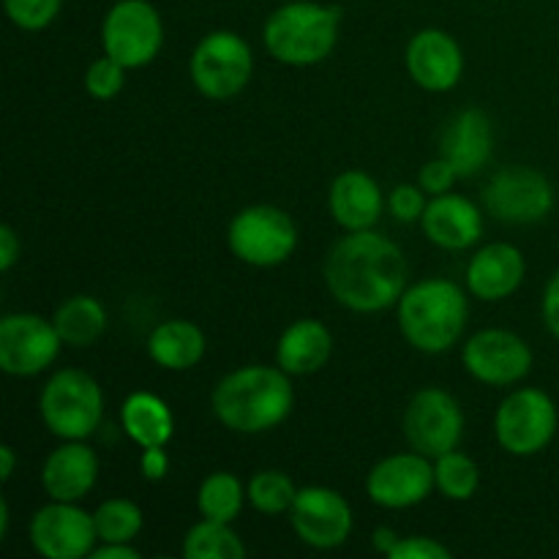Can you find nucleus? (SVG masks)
Wrapping results in <instances>:
<instances>
[{"instance_id":"nucleus-1","label":"nucleus","mask_w":559,"mask_h":559,"mask_svg":"<svg viewBox=\"0 0 559 559\" xmlns=\"http://www.w3.org/2000/svg\"><path fill=\"white\" fill-rule=\"evenodd\" d=\"M325 287L342 309L380 314L393 309L407 289V257L402 246L374 229L347 233L325 257Z\"/></svg>"},{"instance_id":"nucleus-2","label":"nucleus","mask_w":559,"mask_h":559,"mask_svg":"<svg viewBox=\"0 0 559 559\" xmlns=\"http://www.w3.org/2000/svg\"><path fill=\"white\" fill-rule=\"evenodd\" d=\"M295 407V391L282 366H240L218 380L211 409L235 435H265L282 426Z\"/></svg>"},{"instance_id":"nucleus-3","label":"nucleus","mask_w":559,"mask_h":559,"mask_svg":"<svg viewBox=\"0 0 559 559\" xmlns=\"http://www.w3.org/2000/svg\"><path fill=\"white\" fill-rule=\"evenodd\" d=\"M404 342L424 355H442L462 338L469 320L467 293L451 278H420L407 284L396 304Z\"/></svg>"},{"instance_id":"nucleus-4","label":"nucleus","mask_w":559,"mask_h":559,"mask_svg":"<svg viewBox=\"0 0 559 559\" xmlns=\"http://www.w3.org/2000/svg\"><path fill=\"white\" fill-rule=\"evenodd\" d=\"M338 27H342L338 5L289 0L267 14L262 25V41L273 60L306 69L331 58L338 41Z\"/></svg>"},{"instance_id":"nucleus-5","label":"nucleus","mask_w":559,"mask_h":559,"mask_svg":"<svg viewBox=\"0 0 559 559\" xmlns=\"http://www.w3.org/2000/svg\"><path fill=\"white\" fill-rule=\"evenodd\" d=\"M38 415L58 440H87L104 418L102 385L82 369L55 371L41 388Z\"/></svg>"},{"instance_id":"nucleus-6","label":"nucleus","mask_w":559,"mask_h":559,"mask_svg":"<svg viewBox=\"0 0 559 559\" xmlns=\"http://www.w3.org/2000/svg\"><path fill=\"white\" fill-rule=\"evenodd\" d=\"M559 429L555 399L540 388H516L495 413L497 445L516 459H530L551 445Z\"/></svg>"},{"instance_id":"nucleus-7","label":"nucleus","mask_w":559,"mask_h":559,"mask_svg":"<svg viewBox=\"0 0 559 559\" xmlns=\"http://www.w3.org/2000/svg\"><path fill=\"white\" fill-rule=\"evenodd\" d=\"M254 74V52L235 31H211L189 58L191 85L211 102L240 96Z\"/></svg>"},{"instance_id":"nucleus-8","label":"nucleus","mask_w":559,"mask_h":559,"mask_svg":"<svg viewBox=\"0 0 559 559\" xmlns=\"http://www.w3.org/2000/svg\"><path fill=\"white\" fill-rule=\"evenodd\" d=\"M227 246L235 260L251 267L284 265L298 249V227L293 216L276 205H249L233 216Z\"/></svg>"},{"instance_id":"nucleus-9","label":"nucleus","mask_w":559,"mask_h":559,"mask_svg":"<svg viewBox=\"0 0 559 559\" xmlns=\"http://www.w3.org/2000/svg\"><path fill=\"white\" fill-rule=\"evenodd\" d=\"M164 47V22L147 0H115L102 20L104 55L126 69H145Z\"/></svg>"},{"instance_id":"nucleus-10","label":"nucleus","mask_w":559,"mask_h":559,"mask_svg":"<svg viewBox=\"0 0 559 559\" xmlns=\"http://www.w3.org/2000/svg\"><path fill=\"white\" fill-rule=\"evenodd\" d=\"M404 437L413 451L437 459L456 451L464 437V409L445 388H420L404 409Z\"/></svg>"},{"instance_id":"nucleus-11","label":"nucleus","mask_w":559,"mask_h":559,"mask_svg":"<svg viewBox=\"0 0 559 559\" xmlns=\"http://www.w3.org/2000/svg\"><path fill=\"white\" fill-rule=\"evenodd\" d=\"M462 364L480 385L511 388L527 380L535 355L519 333L508 328H484L464 342Z\"/></svg>"},{"instance_id":"nucleus-12","label":"nucleus","mask_w":559,"mask_h":559,"mask_svg":"<svg viewBox=\"0 0 559 559\" xmlns=\"http://www.w3.org/2000/svg\"><path fill=\"white\" fill-rule=\"evenodd\" d=\"M555 200L551 180L522 164L495 173L484 189V207L502 224L544 222L555 211Z\"/></svg>"},{"instance_id":"nucleus-13","label":"nucleus","mask_w":559,"mask_h":559,"mask_svg":"<svg viewBox=\"0 0 559 559\" xmlns=\"http://www.w3.org/2000/svg\"><path fill=\"white\" fill-rule=\"evenodd\" d=\"M58 328L33 311H14L0 320V369L9 377H36L58 360L63 349Z\"/></svg>"},{"instance_id":"nucleus-14","label":"nucleus","mask_w":559,"mask_h":559,"mask_svg":"<svg viewBox=\"0 0 559 559\" xmlns=\"http://www.w3.org/2000/svg\"><path fill=\"white\" fill-rule=\"evenodd\" d=\"M437 489L435 459L413 451L393 453L377 462L366 475V495L385 511H407L429 500Z\"/></svg>"},{"instance_id":"nucleus-15","label":"nucleus","mask_w":559,"mask_h":559,"mask_svg":"<svg viewBox=\"0 0 559 559\" xmlns=\"http://www.w3.org/2000/svg\"><path fill=\"white\" fill-rule=\"evenodd\" d=\"M27 535L33 551L44 559H85L98 544L93 513L60 500H49L33 513Z\"/></svg>"},{"instance_id":"nucleus-16","label":"nucleus","mask_w":559,"mask_h":559,"mask_svg":"<svg viewBox=\"0 0 559 559\" xmlns=\"http://www.w3.org/2000/svg\"><path fill=\"white\" fill-rule=\"evenodd\" d=\"M289 524L306 546L317 551H331L347 544L355 516L342 491L328 489V486H304L289 508Z\"/></svg>"},{"instance_id":"nucleus-17","label":"nucleus","mask_w":559,"mask_h":559,"mask_svg":"<svg viewBox=\"0 0 559 559\" xmlns=\"http://www.w3.org/2000/svg\"><path fill=\"white\" fill-rule=\"evenodd\" d=\"M404 66L418 87L429 93H448L462 82L464 52L448 31L424 27L409 38Z\"/></svg>"},{"instance_id":"nucleus-18","label":"nucleus","mask_w":559,"mask_h":559,"mask_svg":"<svg viewBox=\"0 0 559 559\" xmlns=\"http://www.w3.org/2000/svg\"><path fill=\"white\" fill-rule=\"evenodd\" d=\"M524 276H527V262L519 246L489 243L469 257L464 282L473 298L484 304H500L519 293Z\"/></svg>"},{"instance_id":"nucleus-19","label":"nucleus","mask_w":559,"mask_h":559,"mask_svg":"<svg viewBox=\"0 0 559 559\" xmlns=\"http://www.w3.org/2000/svg\"><path fill=\"white\" fill-rule=\"evenodd\" d=\"M420 227L437 249L467 251L484 235V213L469 197L448 191V194L431 197Z\"/></svg>"},{"instance_id":"nucleus-20","label":"nucleus","mask_w":559,"mask_h":559,"mask_svg":"<svg viewBox=\"0 0 559 559\" xmlns=\"http://www.w3.org/2000/svg\"><path fill=\"white\" fill-rule=\"evenodd\" d=\"M98 456L85 440H63L41 467V486L49 500L80 502L98 480Z\"/></svg>"},{"instance_id":"nucleus-21","label":"nucleus","mask_w":559,"mask_h":559,"mask_svg":"<svg viewBox=\"0 0 559 559\" xmlns=\"http://www.w3.org/2000/svg\"><path fill=\"white\" fill-rule=\"evenodd\" d=\"M385 207L388 200L382 197L380 183L364 169H347V173L336 175L331 191H328V211H331L333 222L347 233L374 229Z\"/></svg>"},{"instance_id":"nucleus-22","label":"nucleus","mask_w":559,"mask_h":559,"mask_svg":"<svg viewBox=\"0 0 559 559\" xmlns=\"http://www.w3.org/2000/svg\"><path fill=\"white\" fill-rule=\"evenodd\" d=\"M495 151V129L489 115L480 109H462L453 115L442 134V153L456 167L459 178H473L489 164Z\"/></svg>"},{"instance_id":"nucleus-23","label":"nucleus","mask_w":559,"mask_h":559,"mask_svg":"<svg viewBox=\"0 0 559 559\" xmlns=\"http://www.w3.org/2000/svg\"><path fill=\"white\" fill-rule=\"evenodd\" d=\"M333 355L331 328L314 317L289 322L276 342V366L289 377H309L325 369Z\"/></svg>"},{"instance_id":"nucleus-24","label":"nucleus","mask_w":559,"mask_h":559,"mask_svg":"<svg viewBox=\"0 0 559 559\" xmlns=\"http://www.w3.org/2000/svg\"><path fill=\"white\" fill-rule=\"evenodd\" d=\"M207 338L191 320H164L147 336V355L164 371H189L202 364Z\"/></svg>"},{"instance_id":"nucleus-25","label":"nucleus","mask_w":559,"mask_h":559,"mask_svg":"<svg viewBox=\"0 0 559 559\" xmlns=\"http://www.w3.org/2000/svg\"><path fill=\"white\" fill-rule=\"evenodd\" d=\"M120 426L126 437L140 448H167L175 437V415L162 396L136 391L123 399Z\"/></svg>"},{"instance_id":"nucleus-26","label":"nucleus","mask_w":559,"mask_h":559,"mask_svg":"<svg viewBox=\"0 0 559 559\" xmlns=\"http://www.w3.org/2000/svg\"><path fill=\"white\" fill-rule=\"evenodd\" d=\"M52 322L66 347L82 349L93 347L107 333L109 317L102 300L93 295H71L58 306Z\"/></svg>"},{"instance_id":"nucleus-27","label":"nucleus","mask_w":559,"mask_h":559,"mask_svg":"<svg viewBox=\"0 0 559 559\" xmlns=\"http://www.w3.org/2000/svg\"><path fill=\"white\" fill-rule=\"evenodd\" d=\"M246 502H249V489L238 475L227 469L211 473L197 489V508L202 519H213V522L235 524Z\"/></svg>"},{"instance_id":"nucleus-28","label":"nucleus","mask_w":559,"mask_h":559,"mask_svg":"<svg viewBox=\"0 0 559 559\" xmlns=\"http://www.w3.org/2000/svg\"><path fill=\"white\" fill-rule=\"evenodd\" d=\"M186 559H243V538L227 522H213L202 519L194 527H189L183 538Z\"/></svg>"},{"instance_id":"nucleus-29","label":"nucleus","mask_w":559,"mask_h":559,"mask_svg":"<svg viewBox=\"0 0 559 559\" xmlns=\"http://www.w3.org/2000/svg\"><path fill=\"white\" fill-rule=\"evenodd\" d=\"M435 480L437 491L451 502H467L480 489V467L473 456L456 451H448L435 459Z\"/></svg>"},{"instance_id":"nucleus-30","label":"nucleus","mask_w":559,"mask_h":559,"mask_svg":"<svg viewBox=\"0 0 559 559\" xmlns=\"http://www.w3.org/2000/svg\"><path fill=\"white\" fill-rule=\"evenodd\" d=\"M98 544H131L145 527V516L136 502L126 497H109L93 511Z\"/></svg>"},{"instance_id":"nucleus-31","label":"nucleus","mask_w":559,"mask_h":559,"mask_svg":"<svg viewBox=\"0 0 559 559\" xmlns=\"http://www.w3.org/2000/svg\"><path fill=\"white\" fill-rule=\"evenodd\" d=\"M246 489H249V506L262 516L289 513L295 497H298V486L282 469H260V473L251 475Z\"/></svg>"},{"instance_id":"nucleus-32","label":"nucleus","mask_w":559,"mask_h":559,"mask_svg":"<svg viewBox=\"0 0 559 559\" xmlns=\"http://www.w3.org/2000/svg\"><path fill=\"white\" fill-rule=\"evenodd\" d=\"M3 9L20 31L36 33L58 20L63 0H3Z\"/></svg>"},{"instance_id":"nucleus-33","label":"nucleus","mask_w":559,"mask_h":559,"mask_svg":"<svg viewBox=\"0 0 559 559\" xmlns=\"http://www.w3.org/2000/svg\"><path fill=\"white\" fill-rule=\"evenodd\" d=\"M126 66L118 63L109 55H102V58L93 60L85 71V91L91 93L98 102H109V98L118 96L126 85Z\"/></svg>"},{"instance_id":"nucleus-34","label":"nucleus","mask_w":559,"mask_h":559,"mask_svg":"<svg viewBox=\"0 0 559 559\" xmlns=\"http://www.w3.org/2000/svg\"><path fill=\"white\" fill-rule=\"evenodd\" d=\"M426 205H429L426 191L415 183H399L396 189L391 191V197H388V211H391V216L402 224L420 222L426 213Z\"/></svg>"},{"instance_id":"nucleus-35","label":"nucleus","mask_w":559,"mask_h":559,"mask_svg":"<svg viewBox=\"0 0 559 559\" xmlns=\"http://www.w3.org/2000/svg\"><path fill=\"white\" fill-rule=\"evenodd\" d=\"M456 180H459L456 167H453L445 156L431 158V162H426L418 173V186L431 197H440V194H448V191H453Z\"/></svg>"},{"instance_id":"nucleus-36","label":"nucleus","mask_w":559,"mask_h":559,"mask_svg":"<svg viewBox=\"0 0 559 559\" xmlns=\"http://www.w3.org/2000/svg\"><path fill=\"white\" fill-rule=\"evenodd\" d=\"M388 559H451V549L429 535H407L399 538Z\"/></svg>"},{"instance_id":"nucleus-37","label":"nucleus","mask_w":559,"mask_h":559,"mask_svg":"<svg viewBox=\"0 0 559 559\" xmlns=\"http://www.w3.org/2000/svg\"><path fill=\"white\" fill-rule=\"evenodd\" d=\"M140 473L142 478L151 480V484H158V480L167 478L169 473V453L167 448H142L140 456Z\"/></svg>"},{"instance_id":"nucleus-38","label":"nucleus","mask_w":559,"mask_h":559,"mask_svg":"<svg viewBox=\"0 0 559 559\" xmlns=\"http://www.w3.org/2000/svg\"><path fill=\"white\" fill-rule=\"evenodd\" d=\"M540 314H544V325L549 328L551 336L559 342V271L546 284L544 300H540Z\"/></svg>"},{"instance_id":"nucleus-39","label":"nucleus","mask_w":559,"mask_h":559,"mask_svg":"<svg viewBox=\"0 0 559 559\" xmlns=\"http://www.w3.org/2000/svg\"><path fill=\"white\" fill-rule=\"evenodd\" d=\"M20 257H22L20 235L14 233L11 224H3V227H0V271L9 273L11 267L20 262Z\"/></svg>"},{"instance_id":"nucleus-40","label":"nucleus","mask_w":559,"mask_h":559,"mask_svg":"<svg viewBox=\"0 0 559 559\" xmlns=\"http://www.w3.org/2000/svg\"><path fill=\"white\" fill-rule=\"evenodd\" d=\"M140 549L131 544H96L91 551V559H140Z\"/></svg>"},{"instance_id":"nucleus-41","label":"nucleus","mask_w":559,"mask_h":559,"mask_svg":"<svg viewBox=\"0 0 559 559\" xmlns=\"http://www.w3.org/2000/svg\"><path fill=\"white\" fill-rule=\"evenodd\" d=\"M399 538H402V535H399L393 527H380V530H374V538H371V544H374V549L380 551V555L388 557L393 551V546L399 544Z\"/></svg>"},{"instance_id":"nucleus-42","label":"nucleus","mask_w":559,"mask_h":559,"mask_svg":"<svg viewBox=\"0 0 559 559\" xmlns=\"http://www.w3.org/2000/svg\"><path fill=\"white\" fill-rule=\"evenodd\" d=\"M14 467H16L14 448L3 445L0 448V480H3V484H9L11 475H14Z\"/></svg>"},{"instance_id":"nucleus-43","label":"nucleus","mask_w":559,"mask_h":559,"mask_svg":"<svg viewBox=\"0 0 559 559\" xmlns=\"http://www.w3.org/2000/svg\"><path fill=\"white\" fill-rule=\"evenodd\" d=\"M9 522H11V511H9V500H0V540L9 535Z\"/></svg>"}]
</instances>
